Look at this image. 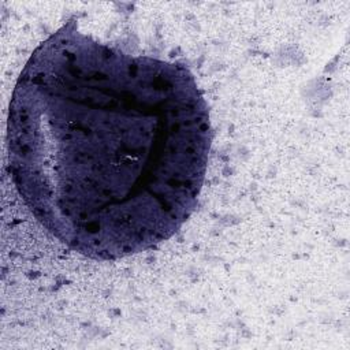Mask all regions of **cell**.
I'll return each instance as SVG.
<instances>
[{
	"mask_svg": "<svg viewBox=\"0 0 350 350\" xmlns=\"http://www.w3.org/2000/svg\"><path fill=\"white\" fill-rule=\"evenodd\" d=\"M7 130L10 174L30 213L98 261L182 228L212 144L206 101L185 64L101 42L75 21L26 62Z\"/></svg>",
	"mask_w": 350,
	"mask_h": 350,
	"instance_id": "cell-1",
	"label": "cell"
}]
</instances>
